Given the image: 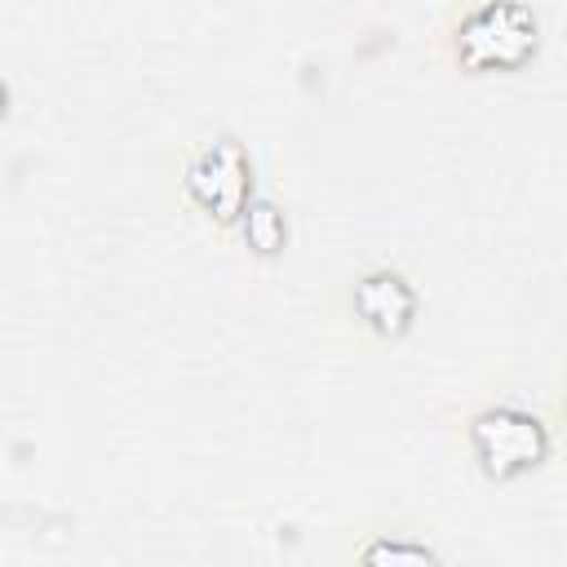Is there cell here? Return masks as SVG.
Wrapping results in <instances>:
<instances>
[{"instance_id":"obj_1","label":"cell","mask_w":567,"mask_h":567,"mask_svg":"<svg viewBox=\"0 0 567 567\" xmlns=\"http://www.w3.org/2000/svg\"><path fill=\"white\" fill-rule=\"evenodd\" d=\"M540 49V22L523 0H483L452 31V53L465 71H518Z\"/></svg>"},{"instance_id":"obj_2","label":"cell","mask_w":567,"mask_h":567,"mask_svg":"<svg viewBox=\"0 0 567 567\" xmlns=\"http://www.w3.org/2000/svg\"><path fill=\"white\" fill-rule=\"evenodd\" d=\"M470 452L492 483H509L549 461V425L514 403H496L470 416Z\"/></svg>"},{"instance_id":"obj_4","label":"cell","mask_w":567,"mask_h":567,"mask_svg":"<svg viewBox=\"0 0 567 567\" xmlns=\"http://www.w3.org/2000/svg\"><path fill=\"white\" fill-rule=\"evenodd\" d=\"M350 306H354V315L363 319L368 332L394 341V337H403V332L412 328V319H416V288H412L399 270L377 266V270H368V275L354 279Z\"/></svg>"},{"instance_id":"obj_5","label":"cell","mask_w":567,"mask_h":567,"mask_svg":"<svg viewBox=\"0 0 567 567\" xmlns=\"http://www.w3.org/2000/svg\"><path fill=\"white\" fill-rule=\"evenodd\" d=\"M239 230H244V239H248V248H252L257 257H275V252H284V244H288V221H284L279 204H270V199H261V195L248 199V208H244V217H239Z\"/></svg>"},{"instance_id":"obj_6","label":"cell","mask_w":567,"mask_h":567,"mask_svg":"<svg viewBox=\"0 0 567 567\" xmlns=\"http://www.w3.org/2000/svg\"><path fill=\"white\" fill-rule=\"evenodd\" d=\"M439 554L430 545H412V540H377L363 549V563H434Z\"/></svg>"},{"instance_id":"obj_3","label":"cell","mask_w":567,"mask_h":567,"mask_svg":"<svg viewBox=\"0 0 567 567\" xmlns=\"http://www.w3.org/2000/svg\"><path fill=\"white\" fill-rule=\"evenodd\" d=\"M182 186L186 195L221 226L239 221L248 199H252V159L244 151L239 137L221 133L213 142H204L190 159H186V173H182Z\"/></svg>"}]
</instances>
